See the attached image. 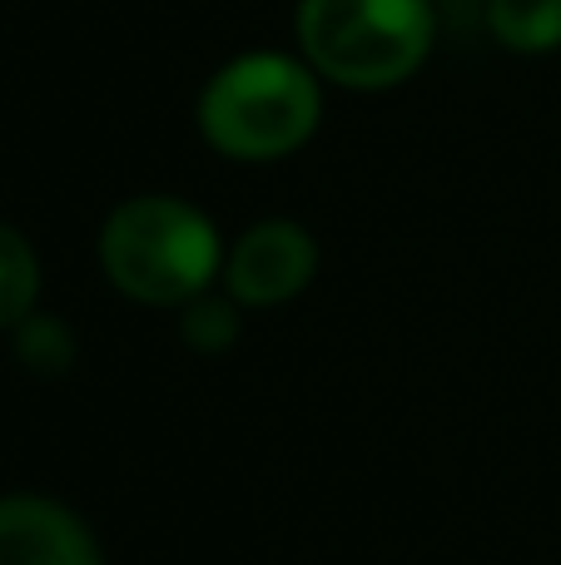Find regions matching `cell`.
<instances>
[{
  "label": "cell",
  "mask_w": 561,
  "mask_h": 565,
  "mask_svg": "<svg viewBox=\"0 0 561 565\" xmlns=\"http://www.w3.org/2000/svg\"><path fill=\"white\" fill-rule=\"evenodd\" d=\"M487 30L512 55H557L561 0H487Z\"/></svg>",
  "instance_id": "obj_6"
},
{
  "label": "cell",
  "mask_w": 561,
  "mask_h": 565,
  "mask_svg": "<svg viewBox=\"0 0 561 565\" xmlns=\"http://www.w3.org/2000/svg\"><path fill=\"white\" fill-rule=\"evenodd\" d=\"M318 278V238L298 218H258L224 248L219 288L239 308H278L294 302Z\"/></svg>",
  "instance_id": "obj_4"
},
{
  "label": "cell",
  "mask_w": 561,
  "mask_h": 565,
  "mask_svg": "<svg viewBox=\"0 0 561 565\" xmlns=\"http://www.w3.org/2000/svg\"><path fill=\"white\" fill-rule=\"evenodd\" d=\"M0 565H105L95 531L55 497H0Z\"/></svg>",
  "instance_id": "obj_5"
},
{
  "label": "cell",
  "mask_w": 561,
  "mask_h": 565,
  "mask_svg": "<svg viewBox=\"0 0 561 565\" xmlns=\"http://www.w3.org/2000/svg\"><path fill=\"white\" fill-rule=\"evenodd\" d=\"M294 40L324 85L383 95L427 65L437 15L433 0H298Z\"/></svg>",
  "instance_id": "obj_3"
},
{
  "label": "cell",
  "mask_w": 561,
  "mask_h": 565,
  "mask_svg": "<svg viewBox=\"0 0 561 565\" xmlns=\"http://www.w3.org/2000/svg\"><path fill=\"white\" fill-rule=\"evenodd\" d=\"M10 348H15V362L30 377H65L80 358V342H75V332H70V322L55 318V312H40V308L10 332Z\"/></svg>",
  "instance_id": "obj_9"
},
{
  "label": "cell",
  "mask_w": 561,
  "mask_h": 565,
  "mask_svg": "<svg viewBox=\"0 0 561 565\" xmlns=\"http://www.w3.org/2000/svg\"><path fill=\"white\" fill-rule=\"evenodd\" d=\"M194 125L234 164L288 159L324 125V79L298 50H244L204 79Z\"/></svg>",
  "instance_id": "obj_1"
},
{
  "label": "cell",
  "mask_w": 561,
  "mask_h": 565,
  "mask_svg": "<svg viewBox=\"0 0 561 565\" xmlns=\"http://www.w3.org/2000/svg\"><path fill=\"white\" fill-rule=\"evenodd\" d=\"M229 238L199 204L179 194L119 199L99 224L105 282L145 308H184L219 288Z\"/></svg>",
  "instance_id": "obj_2"
},
{
  "label": "cell",
  "mask_w": 561,
  "mask_h": 565,
  "mask_svg": "<svg viewBox=\"0 0 561 565\" xmlns=\"http://www.w3.org/2000/svg\"><path fill=\"white\" fill-rule=\"evenodd\" d=\"M239 338H244V308L224 288H209L179 308V342L199 358H224Z\"/></svg>",
  "instance_id": "obj_8"
},
{
  "label": "cell",
  "mask_w": 561,
  "mask_h": 565,
  "mask_svg": "<svg viewBox=\"0 0 561 565\" xmlns=\"http://www.w3.org/2000/svg\"><path fill=\"white\" fill-rule=\"evenodd\" d=\"M40 254L15 224H0V332H15L40 308Z\"/></svg>",
  "instance_id": "obj_7"
}]
</instances>
